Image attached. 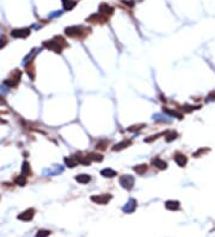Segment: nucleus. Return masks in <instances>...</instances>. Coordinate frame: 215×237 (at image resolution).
Here are the masks:
<instances>
[{"label":"nucleus","instance_id":"f257e3e1","mask_svg":"<svg viewBox=\"0 0 215 237\" xmlns=\"http://www.w3.org/2000/svg\"><path fill=\"white\" fill-rule=\"evenodd\" d=\"M43 47L47 48L48 50H52L56 54H61L64 48L68 47V43L66 42L64 37L61 36H55L53 40L49 41H44L43 42Z\"/></svg>","mask_w":215,"mask_h":237},{"label":"nucleus","instance_id":"f03ea898","mask_svg":"<svg viewBox=\"0 0 215 237\" xmlns=\"http://www.w3.org/2000/svg\"><path fill=\"white\" fill-rule=\"evenodd\" d=\"M91 32L90 28H85L84 25H72L67 26L64 29V35L71 37V38H76V40H83Z\"/></svg>","mask_w":215,"mask_h":237},{"label":"nucleus","instance_id":"7ed1b4c3","mask_svg":"<svg viewBox=\"0 0 215 237\" xmlns=\"http://www.w3.org/2000/svg\"><path fill=\"white\" fill-rule=\"evenodd\" d=\"M21 78H22V71L19 70H14L12 73H11V78L6 79L4 82L5 85H7L9 87H17L19 82H21Z\"/></svg>","mask_w":215,"mask_h":237},{"label":"nucleus","instance_id":"20e7f679","mask_svg":"<svg viewBox=\"0 0 215 237\" xmlns=\"http://www.w3.org/2000/svg\"><path fill=\"white\" fill-rule=\"evenodd\" d=\"M134 182H135V180H134V177L131 175H122L119 177V184L124 189H127V191H131L133 189Z\"/></svg>","mask_w":215,"mask_h":237},{"label":"nucleus","instance_id":"39448f33","mask_svg":"<svg viewBox=\"0 0 215 237\" xmlns=\"http://www.w3.org/2000/svg\"><path fill=\"white\" fill-rule=\"evenodd\" d=\"M109 21V17L102 14V13H93L90 17L86 18V22L92 23V24H105Z\"/></svg>","mask_w":215,"mask_h":237},{"label":"nucleus","instance_id":"423d86ee","mask_svg":"<svg viewBox=\"0 0 215 237\" xmlns=\"http://www.w3.org/2000/svg\"><path fill=\"white\" fill-rule=\"evenodd\" d=\"M112 199L111 194H99V195H92L91 201L97 205H105Z\"/></svg>","mask_w":215,"mask_h":237},{"label":"nucleus","instance_id":"0eeeda50","mask_svg":"<svg viewBox=\"0 0 215 237\" xmlns=\"http://www.w3.org/2000/svg\"><path fill=\"white\" fill-rule=\"evenodd\" d=\"M31 34V30L29 28H23V29H13L11 31V36L14 38H26Z\"/></svg>","mask_w":215,"mask_h":237},{"label":"nucleus","instance_id":"6e6552de","mask_svg":"<svg viewBox=\"0 0 215 237\" xmlns=\"http://www.w3.org/2000/svg\"><path fill=\"white\" fill-rule=\"evenodd\" d=\"M35 208H28V210H25L24 212H22L21 215H18V219L19 220H23V222H30L32 218H33V215H35Z\"/></svg>","mask_w":215,"mask_h":237},{"label":"nucleus","instance_id":"1a4fd4ad","mask_svg":"<svg viewBox=\"0 0 215 237\" xmlns=\"http://www.w3.org/2000/svg\"><path fill=\"white\" fill-rule=\"evenodd\" d=\"M173 159L176 162V164H177L178 167H181V168H184V167L186 165V163H188V157H186L185 155L181 153V152H177V153L173 156Z\"/></svg>","mask_w":215,"mask_h":237},{"label":"nucleus","instance_id":"9d476101","mask_svg":"<svg viewBox=\"0 0 215 237\" xmlns=\"http://www.w3.org/2000/svg\"><path fill=\"white\" fill-rule=\"evenodd\" d=\"M114 12H115L114 7H111L110 5H108L105 2H103V4L99 5V13H102V14H104V16H107V17L112 16Z\"/></svg>","mask_w":215,"mask_h":237},{"label":"nucleus","instance_id":"9b49d317","mask_svg":"<svg viewBox=\"0 0 215 237\" xmlns=\"http://www.w3.org/2000/svg\"><path fill=\"white\" fill-rule=\"evenodd\" d=\"M131 145V140L130 139H124L122 140V141H119L117 143L116 145H114L112 146V151H121V150H124V149H127Z\"/></svg>","mask_w":215,"mask_h":237},{"label":"nucleus","instance_id":"f8f14e48","mask_svg":"<svg viewBox=\"0 0 215 237\" xmlns=\"http://www.w3.org/2000/svg\"><path fill=\"white\" fill-rule=\"evenodd\" d=\"M152 164H153L155 168L160 169V170H165V169L167 168V163H166L165 161H162V159L159 158V157L153 158V159H152Z\"/></svg>","mask_w":215,"mask_h":237},{"label":"nucleus","instance_id":"ddd939ff","mask_svg":"<svg viewBox=\"0 0 215 237\" xmlns=\"http://www.w3.org/2000/svg\"><path fill=\"white\" fill-rule=\"evenodd\" d=\"M165 207L170 211H178L181 208V204L177 200H169L165 203Z\"/></svg>","mask_w":215,"mask_h":237},{"label":"nucleus","instance_id":"4468645a","mask_svg":"<svg viewBox=\"0 0 215 237\" xmlns=\"http://www.w3.org/2000/svg\"><path fill=\"white\" fill-rule=\"evenodd\" d=\"M75 181L80 184H87L91 182V176L87 174H80V175L75 176Z\"/></svg>","mask_w":215,"mask_h":237},{"label":"nucleus","instance_id":"2eb2a0df","mask_svg":"<svg viewBox=\"0 0 215 237\" xmlns=\"http://www.w3.org/2000/svg\"><path fill=\"white\" fill-rule=\"evenodd\" d=\"M135 208H136V200L130 199V200L128 201V204H126V206L123 207V212H126V213H131V212L135 211Z\"/></svg>","mask_w":215,"mask_h":237},{"label":"nucleus","instance_id":"dca6fc26","mask_svg":"<svg viewBox=\"0 0 215 237\" xmlns=\"http://www.w3.org/2000/svg\"><path fill=\"white\" fill-rule=\"evenodd\" d=\"M64 164L68 167V168H75L79 162H78V158L76 156H71V157H66L64 158Z\"/></svg>","mask_w":215,"mask_h":237},{"label":"nucleus","instance_id":"f3484780","mask_svg":"<svg viewBox=\"0 0 215 237\" xmlns=\"http://www.w3.org/2000/svg\"><path fill=\"white\" fill-rule=\"evenodd\" d=\"M109 145H110V140H108V139L99 140V141L96 144V150L97 151H105Z\"/></svg>","mask_w":215,"mask_h":237},{"label":"nucleus","instance_id":"a211bd4d","mask_svg":"<svg viewBox=\"0 0 215 237\" xmlns=\"http://www.w3.org/2000/svg\"><path fill=\"white\" fill-rule=\"evenodd\" d=\"M100 175H102L103 177H109V179H112V177L117 176V172L115 171L114 169H111V168H105V169H103V170L100 171Z\"/></svg>","mask_w":215,"mask_h":237},{"label":"nucleus","instance_id":"6ab92c4d","mask_svg":"<svg viewBox=\"0 0 215 237\" xmlns=\"http://www.w3.org/2000/svg\"><path fill=\"white\" fill-rule=\"evenodd\" d=\"M25 70H26V72H28L29 78H30L31 80H35V67H33V62H32V61L26 64Z\"/></svg>","mask_w":215,"mask_h":237},{"label":"nucleus","instance_id":"aec40b11","mask_svg":"<svg viewBox=\"0 0 215 237\" xmlns=\"http://www.w3.org/2000/svg\"><path fill=\"white\" fill-rule=\"evenodd\" d=\"M76 5V1L75 0H62V6L66 11H71L73 10Z\"/></svg>","mask_w":215,"mask_h":237},{"label":"nucleus","instance_id":"412c9836","mask_svg":"<svg viewBox=\"0 0 215 237\" xmlns=\"http://www.w3.org/2000/svg\"><path fill=\"white\" fill-rule=\"evenodd\" d=\"M133 169H134V171L136 172L138 175H143L148 170V165L147 164H140V165H135Z\"/></svg>","mask_w":215,"mask_h":237},{"label":"nucleus","instance_id":"4be33fe9","mask_svg":"<svg viewBox=\"0 0 215 237\" xmlns=\"http://www.w3.org/2000/svg\"><path fill=\"white\" fill-rule=\"evenodd\" d=\"M87 157L90 158V161L92 162H102L103 161V155L100 153H97V152H90L87 153Z\"/></svg>","mask_w":215,"mask_h":237},{"label":"nucleus","instance_id":"5701e85b","mask_svg":"<svg viewBox=\"0 0 215 237\" xmlns=\"http://www.w3.org/2000/svg\"><path fill=\"white\" fill-rule=\"evenodd\" d=\"M22 174H23V175H25L26 177L31 175V167H30L29 162L25 161L24 163H23V165H22Z\"/></svg>","mask_w":215,"mask_h":237},{"label":"nucleus","instance_id":"b1692460","mask_svg":"<svg viewBox=\"0 0 215 237\" xmlns=\"http://www.w3.org/2000/svg\"><path fill=\"white\" fill-rule=\"evenodd\" d=\"M26 182H28V180H26V176L25 175H19V176H17L16 179H14V183L17 184V186H21V187H23V186H25L26 184Z\"/></svg>","mask_w":215,"mask_h":237},{"label":"nucleus","instance_id":"393cba45","mask_svg":"<svg viewBox=\"0 0 215 237\" xmlns=\"http://www.w3.org/2000/svg\"><path fill=\"white\" fill-rule=\"evenodd\" d=\"M164 113H166V114H169V115H171V116L179 118V120L183 118V115L181 113H178V111H176V110H172V109H169V108H164Z\"/></svg>","mask_w":215,"mask_h":237},{"label":"nucleus","instance_id":"a878e982","mask_svg":"<svg viewBox=\"0 0 215 237\" xmlns=\"http://www.w3.org/2000/svg\"><path fill=\"white\" fill-rule=\"evenodd\" d=\"M177 137H178V133L177 132H167L166 134H165V140L167 141V143H171L172 140L177 139Z\"/></svg>","mask_w":215,"mask_h":237},{"label":"nucleus","instance_id":"bb28decb","mask_svg":"<svg viewBox=\"0 0 215 237\" xmlns=\"http://www.w3.org/2000/svg\"><path fill=\"white\" fill-rule=\"evenodd\" d=\"M52 232L49 231V230H45V229H42V230H40L37 234H36V237H48L50 235Z\"/></svg>","mask_w":215,"mask_h":237},{"label":"nucleus","instance_id":"cd10ccee","mask_svg":"<svg viewBox=\"0 0 215 237\" xmlns=\"http://www.w3.org/2000/svg\"><path fill=\"white\" fill-rule=\"evenodd\" d=\"M166 133H159V134H155V135H152V137H148V138H146L145 139V143H152L153 140H155V139H158L160 135H165Z\"/></svg>","mask_w":215,"mask_h":237},{"label":"nucleus","instance_id":"c85d7f7f","mask_svg":"<svg viewBox=\"0 0 215 237\" xmlns=\"http://www.w3.org/2000/svg\"><path fill=\"white\" fill-rule=\"evenodd\" d=\"M145 126H146L145 123H140V125H134V126L129 127L128 131H129V132H135V131H140V129L142 128V127H145Z\"/></svg>","mask_w":215,"mask_h":237},{"label":"nucleus","instance_id":"c756f323","mask_svg":"<svg viewBox=\"0 0 215 237\" xmlns=\"http://www.w3.org/2000/svg\"><path fill=\"white\" fill-rule=\"evenodd\" d=\"M209 151V149H200L198 151H196L195 153H193V156L194 157H200L201 155H204L205 152H208Z\"/></svg>","mask_w":215,"mask_h":237},{"label":"nucleus","instance_id":"7c9ffc66","mask_svg":"<svg viewBox=\"0 0 215 237\" xmlns=\"http://www.w3.org/2000/svg\"><path fill=\"white\" fill-rule=\"evenodd\" d=\"M6 44H7V40H6L5 37H1V38H0V49L4 48Z\"/></svg>","mask_w":215,"mask_h":237},{"label":"nucleus","instance_id":"2f4dec72","mask_svg":"<svg viewBox=\"0 0 215 237\" xmlns=\"http://www.w3.org/2000/svg\"><path fill=\"white\" fill-rule=\"evenodd\" d=\"M122 2H124L126 5H128V6H130V7H133V6H134V2H133V1H127V0H122Z\"/></svg>","mask_w":215,"mask_h":237},{"label":"nucleus","instance_id":"473e14b6","mask_svg":"<svg viewBox=\"0 0 215 237\" xmlns=\"http://www.w3.org/2000/svg\"><path fill=\"white\" fill-rule=\"evenodd\" d=\"M207 99H208V101H212V99H215V92H212V94H210L209 96L207 97Z\"/></svg>","mask_w":215,"mask_h":237}]
</instances>
